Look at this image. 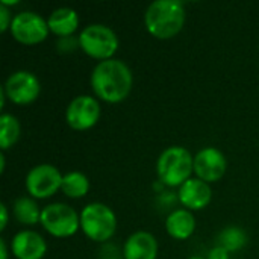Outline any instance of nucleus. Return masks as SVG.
<instances>
[{
  "label": "nucleus",
  "mask_w": 259,
  "mask_h": 259,
  "mask_svg": "<svg viewBox=\"0 0 259 259\" xmlns=\"http://www.w3.org/2000/svg\"><path fill=\"white\" fill-rule=\"evenodd\" d=\"M132 71L121 59L111 58L100 61L91 73V87L94 94L108 103H118L124 100L132 90Z\"/></svg>",
  "instance_id": "obj_1"
},
{
  "label": "nucleus",
  "mask_w": 259,
  "mask_h": 259,
  "mask_svg": "<svg viewBox=\"0 0 259 259\" xmlns=\"http://www.w3.org/2000/svg\"><path fill=\"white\" fill-rule=\"evenodd\" d=\"M147 30L159 38L168 39L176 36L185 23V6L181 0H155L144 14Z\"/></svg>",
  "instance_id": "obj_2"
},
{
  "label": "nucleus",
  "mask_w": 259,
  "mask_h": 259,
  "mask_svg": "<svg viewBox=\"0 0 259 259\" xmlns=\"http://www.w3.org/2000/svg\"><path fill=\"white\" fill-rule=\"evenodd\" d=\"M194 171V158L182 146H171L165 149L156 162V173L159 181L168 187H181Z\"/></svg>",
  "instance_id": "obj_3"
},
{
  "label": "nucleus",
  "mask_w": 259,
  "mask_h": 259,
  "mask_svg": "<svg viewBox=\"0 0 259 259\" xmlns=\"http://www.w3.org/2000/svg\"><path fill=\"white\" fill-rule=\"evenodd\" d=\"M80 228L90 240L96 243H105L115 234L117 219L109 206L96 202L82 209Z\"/></svg>",
  "instance_id": "obj_4"
},
{
  "label": "nucleus",
  "mask_w": 259,
  "mask_h": 259,
  "mask_svg": "<svg viewBox=\"0 0 259 259\" xmlns=\"http://www.w3.org/2000/svg\"><path fill=\"white\" fill-rule=\"evenodd\" d=\"M80 49L91 58L106 61L118 49V38L115 32L100 23L88 24L79 35Z\"/></svg>",
  "instance_id": "obj_5"
},
{
  "label": "nucleus",
  "mask_w": 259,
  "mask_h": 259,
  "mask_svg": "<svg viewBox=\"0 0 259 259\" xmlns=\"http://www.w3.org/2000/svg\"><path fill=\"white\" fill-rule=\"evenodd\" d=\"M42 228L56 238H67L80 228V215L67 203H50L41 209Z\"/></svg>",
  "instance_id": "obj_6"
},
{
  "label": "nucleus",
  "mask_w": 259,
  "mask_h": 259,
  "mask_svg": "<svg viewBox=\"0 0 259 259\" xmlns=\"http://www.w3.org/2000/svg\"><path fill=\"white\" fill-rule=\"evenodd\" d=\"M12 36L23 44H38L49 35L47 21L33 11H21L12 17L11 23Z\"/></svg>",
  "instance_id": "obj_7"
},
{
  "label": "nucleus",
  "mask_w": 259,
  "mask_h": 259,
  "mask_svg": "<svg viewBox=\"0 0 259 259\" xmlns=\"http://www.w3.org/2000/svg\"><path fill=\"white\" fill-rule=\"evenodd\" d=\"M62 178L55 165L39 164L26 175V190L35 199H47L61 188Z\"/></svg>",
  "instance_id": "obj_8"
},
{
  "label": "nucleus",
  "mask_w": 259,
  "mask_h": 259,
  "mask_svg": "<svg viewBox=\"0 0 259 259\" xmlns=\"http://www.w3.org/2000/svg\"><path fill=\"white\" fill-rule=\"evenodd\" d=\"M3 90L11 102L17 105H29L39 96L41 85L33 73L27 70H18L6 79Z\"/></svg>",
  "instance_id": "obj_9"
},
{
  "label": "nucleus",
  "mask_w": 259,
  "mask_h": 259,
  "mask_svg": "<svg viewBox=\"0 0 259 259\" xmlns=\"http://www.w3.org/2000/svg\"><path fill=\"white\" fill-rule=\"evenodd\" d=\"M100 117V105L96 97L77 96L74 97L65 111L67 123L74 131H87L93 127Z\"/></svg>",
  "instance_id": "obj_10"
},
{
  "label": "nucleus",
  "mask_w": 259,
  "mask_h": 259,
  "mask_svg": "<svg viewBox=\"0 0 259 259\" xmlns=\"http://www.w3.org/2000/svg\"><path fill=\"white\" fill-rule=\"evenodd\" d=\"M226 158L215 147H205L194 156V173L205 182H215L226 171Z\"/></svg>",
  "instance_id": "obj_11"
},
{
  "label": "nucleus",
  "mask_w": 259,
  "mask_h": 259,
  "mask_svg": "<svg viewBox=\"0 0 259 259\" xmlns=\"http://www.w3.org/2000/svg\"><path fill=\"white\" fill-rule=\"evenodd\" d=\"M179 202L188 211H199L209 205L212 199V190L208 182L191 178L179 187Z\"/></svg>",
  "instance_id": "obj_12"
},
{
  "label": "nucleus",
  "mask_w": 259,
  "mask_h": 259,
  "mask_svg": "<svg viewBox=\"0 0 259 259\" xmlns=\"http://www.w3.org/2000/svg\"><path fill=\"white\" fill-rule=\"evenodd\" d=\"M11 250L17 259H42L47 252V243L33 231H20L11 241Z\"/></svg>",
  "instance_id": "obj_13"
},
{
  "label": "nucleus",
  "mask_w": 259,
  "mask_h": 259,
  "mask_svg": "<svg viewBox=\"0 0 259 259\" xmlns=\"http://www.w3.org/2000/svg\"><path fill=\"white\" fill-rule=\"evenodd\" d=\"M158 241L146 231H138L129 235L123 246L124 259H156Z\"/></svg>",
  "instance_id": "obj_14"
},
{
  "label": "nucleus",
  "mask_w": 259,
  "mask_h": 259,
  "mask_svg": "<svg viewBox=\"0 0 259 259\" xmlns=\"http://www.w3.org/2000/svg\"><path fill=\"white\" fill-rule=\"evenodd\" d=\"M196 220L188 209H175L165 220V231L175 240H187L194 234Z\"/></svg>",
  "instance_id": "obj_15"
},
{
  "label": "nucleus",
  "mask_w": 259,
  "mask_h": 259,
  "mask_svg": "<svg viewBox=\"0 0 259 259\" xmlns=\"http://www.w3.org/2000/svg\"><path fill=\"white\" fill-rule=\"evenodd\" d=\"M47 24L55 35L61 38L70 36L79 26V15L71 8H58L49 15Z\"/></svg>",
  "instance_id": "obj_16"
},
{
  "label": "nucleus",
  "mask_w": 259,
  "mask_h": 259,
  "mask_svg": "<svg viewBox=\"0 0 259 259\" xmlns=\"http://www.w3.org/2000/svg\"><path fill=\"white\" fill-rule=\"evenodd\" d=\"M14 217L23 225H36L41 220V211L36 202L30 197H18L14 202Z\"/></svg>",
  "instance_id": "obj_17"
},
{
  "label": "nucleus",
  "mask_w": 259,
  "mask_h": 259,
  "mask_svg": "<svg viewBox=\"0 0 259 259\" xmlns=\"http://www.w3.org/2000/svg\"><path fill=\"white\" fill-rule=\"evenodd\" d=\"M61 190H62V193L67 197L79 199V197H83L88 193V190H90V181L80 171H68L62 178Z\"/></svg>",
  "instance_id": "obj_18"
},
{
  "label": "nucleus",
  "mask_w": 259,
  "mask_h": 259,
  "mask_svg": "<svg viewBox=\"0 0 259 259\" xmlns=\"http://www.w3.org/2000/svg\"><path fill=\"white\" fill-rule=\"evenodd\" d=\"M20 138V123L12 114L0 115V149L12 147Z\"/></svg>",
  "instance_id": "obj_19"
},
{
  "label": "nucleus",
  "mask_w": 259,
  "mask_h": 259,
  "mask_svg": "<svg viewBox=\"0 0 259 259\" xmlns=\"http://www.w3.org/2000/svg\"><path fill=\"white\" fill-rule=\"evenodd\" d=\"M246 243H247V235L241 228L229 226L223 229L222 234L219 235V246H222L228 252L240 250L241 247L246 246Z\"/></svg>",
  "instance_id": "obj_20"
},
{
  "label": "nucleus",
  "mask_w": 259,
  "mask_h": 259,
  "mask_svg": "<svg viewBox=\"0 0 259 259\" xmlns=\"http://www.w3.org/2000/svg\"><path fill=\"white\" fill-rule=\"evenodd\" d=\"M11 23H12V18H11V12L8 6L0 3V30L5 32L8 27H11Z\"/></svg>",
  "instance_id": "obj_21"
},
{
  "label": "nucleus",
  "mask_w": 259,
  "mask_h": 259,
  "mask_svg": "<svg viewBox=\"0 0 259 259\" xmlns=\"http://www.w3.org/2000/svg\"><path fill=\"white\" fill-rule=\"evenodd\" d=\"M100 258L102 259H121L124 258L118 250H117V247L115 246H112V244H105L103 247H102V250H100Z\"/></svg>",
  "instance_id": "obj_22"
},
{
  "label": "nucleus",
  "mask_w": 259,
  "mask_h": 259,
  "mask_svg": "<svg viewBox=\"0 0 259 259\" xmlns=\"http://www.w3.org/2000/svg\"><path fill=\"white\" fill-rule=\"evenodd\" d=\"M208 259H229V252L222 246H215L214 249L209 250Z\"/></svg>",
  "instance_id": "obj_23"
},
{
  "label": "nucleus",
  "mask_w": 259,
  "mask_h": 259,
  "mask_svg": "<svg viewBox=\"0 0 259 259\" xmlns=\"http://www.w3.org/2000/svg\"><path fill=\"white\" fill-rule=\"evenodd\" d=\"M0 211H2V223H0V228H2V231L6 228V223H8V208H6V205L5 203H2L0 205Z\"/></svg>",
  "instance_id": "obj_24"
},
{
  "label": "nucleus",
  "mask_w": 259,
  "mask_h": 259,
  "mask_svg": "<svg viewBox=\"0 0 259 259\" xmlns=\"http://www.w3.org/2000/svg\"><path fill=\"white\" fill-rule=\"evenodd\" d=\"M0 258L8 259V249H6V241L2 238L0 240Z\"/></svg>",
  "instance_id": "obj_25"
},
{
  "label": "nucleus",
  "mask_w": 259,
  "mask_h": 259,
  "mask_svg": "<svg viewBox=\"0 0 259 259\" xmlns=\"http://www.w3.org/2000/svg\"><path fill=\"white\" fill-rule=\"evenodd\" d=\"M5 171V155L0 153V173Z\"/></svg>",
  "instance_id": "obj_26"
},
{
  "label": "nucleus",
  "mask_w": 259,
  "mask_h": 259,
  "mask_svg": "<svg viewBox=\"0 0 259 259\" xmlns=\"http://www.w3.org/2000/svg\"><path fill=\"white\" fill-rule=\"evenodd\" d=\"M188 259H206V258H203V256H191V258H188Z\"/></svg>",
  "instance_id": "obj_27"
}]
</instances>
